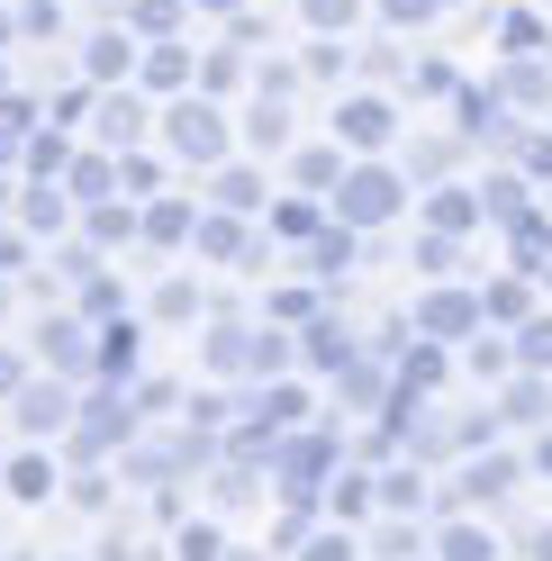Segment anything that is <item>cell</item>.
Here are the masks:
<instances>
[{
    "label": "cell",
    "mask_w": 552,
    "mask_h": 561,
    "mask_svg": "<svg viewBox=\"0 0 552 561\" xmlns=\"http://www.w3.org/2000/svg\"><path fill=\"white\" fill-rule=\"evenodd\" d=\"M444 561H490V535H471V525H462V535H444Z\"/></svg>",
    "instance_id": "cell-3"
},
{
    "label": "cell",
    "mask_w": 552,
    "mask_h": 561,
    "mask_svg": "<svg viewBox=\"0 0 552 561\" xmlns=\"http://www.w3.org/2000/svg\"><path fill=\"white\" fill-rule=\"evenodd\" d=\"M516 363H543V371H552V318H534V327H526V344H516Z\"/></svg>",
    "instance_id": "cell-2"
},
{
    "label": "cell",
    "mask_w": 552,
    "mask_h": 561,
    "mask_svg": "<svg viewBox=\"0 0 552 561\" xmlns=\"http://www.w3.org/2000/svg\"><path fill=\"white\" fill-rule=\"evenodd\" d=\"M507 416H526V426H534V416H552V390H534V380H516V390H507Z\"/></svg>",
    "instance_id": "cell-1"
},
{
    "label": "cell",
    "mask_w": 552,
    "mask_h": 561,
    "mask_svg": "<svg viewBox=\"0 0 552 561\" xmlns=\"http://www.w3.org/2000/svg\"><path fill=\"white\" fill-rule=\"evenodd\" d=\"M534 561H552V535H534Z\"/></svg>",
    "instance_id": "cell-4"
}]
</instances>
